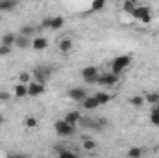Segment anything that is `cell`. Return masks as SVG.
<instances>
[{
    "label": "cell",
    "instance_id": "obj_1",
    "mask_svg": "<svg viewBox=\"0 0 159 158\" xmlns=\"http://www.w3.org/2000/svg\"><path fill=\"white\" fill-rule=\"evenodd\" d=\"M54 130H56V134H57V136L69 138V136H72V134L76 132V125H70L69 121L59 119V121H56V123H54Z\"/></svg>",
    "mask_w": 159,
    "mask_h": 158
},
{
    "label": "cell",
    "instance_id": "obj_2",
    "mask_svg": "<svg viewBox=\"0 0 159 158\" xmlns=\"http://www.w3.org/2000/svg\"><path fill=\"white\" fill-rule=\"evenodd\" d=\"M131 63V56L129 54H122V56H117L113 62H111V73L115 75H120L128 69V65Z\"/></svg>",
    "mask_w": 159,
    "mask_h": 158
},
{
    "label": "cell",
    "instance_id": "obj_3",
    "mask_svg": "<svg viewBox=\"0 0 159 158\" xmlns=\"http://www.w3.org/2000/svg\"><path fill=\"white\" fill-rule=\"evenodd\" d=\"M131 15H133L137 21H141L143 24H150V22H152V13H150V7H148V6H139V7H135V9L131 11Z\"/></svg>",
    "mask_w": 159,
    "mask_h": 158
},
{
    "label": "cell",
    "instance_id": "obj_4",
    "mask_svg": "<svg viewBox=\"0 0 159 158\" xmlns=\"http://www.w3.org/2000/svg\"><path fill=\"white\" fill-rule=\"evenodd\" d=\"M81 77L85 82H89V84H96V80H98V69L94 67V65H87V67H83L81 69Z\"/></svg>",
    "mask_w": 159,
    "mask_h": 158
},
{
    "label": "cell",
    "instance_id": "obj_5",
    "mask_svg": "<svg viewBox=\"0 0 159 158\" xmlns=\"http://www.w3.org/2000/svg\"><path fill=\"white\" fill-rule=\"evenodd\" d=\"M44 91H46V87H44L43 82H37V80L28 82V97H39Z\"/></svg>",
    "mask_w": 159,
    "mask_h": 158
},
{
    "label": "cell",
    "instance_id": "obj_6",
    "mask_svg": "<svg viewBox=\"0 0 159 158\" xmlns=\"http://www.w3.org/2000/svg\"><path fill=\"white\" fill-rule=\"evenodd\" d=\"M119 77H120V75H115V73H106V75L98 77L96 84H100V86H106V87H111V86H115V84L119 82Z\"/></svg>",
    "mask_w": 159,
    "mask_h": 158
},
{
    "label": "cell",
    "instance_id": "obj_7",
    "mask_svg": "<svg viewBox=\"0 0 159 158\" xmlns=\"http://www.w3.org/2000/svg\"><path fill=\"white\" fill-rule=\"evenodd\" d=\"M63 24H65V19H63V17H59V15H57V17H50V19H44V21H43V26H44V28H50V30H59Z\"/></svg>",
    "mask_w": 159,
    "mask_h": 158
},
{
    "label": "cell",
    "instance_id": "obj_8",
    "mask_svg": "<svg viewBox=\"0 0 159 158\" xmlns=\"http://www.w3.org/2000/svg\"><path fill=\"white\" fill-rule=\"evenodd\" d=\"M52 75V67H37V69H34V78L37 80V82H46L48 77Z\"/></svg>",
    "mask_w": 159,
    "mask_h": 158
},
{
    "label": "cell",
    "instance_id": "obj_9",
    "mask_svg": "<svg viewBox=\"0 0 159 158\" xmlns=\"http://www.w3.org/2000/svg\"><path fill=\"white\" fill-rule=\"evenodd\" d=\"M67 95H69V99H72L76 102H81L87 97V91H85V87H72V89H69Z\"/></svg>",
    "mask_w": 159,
    "mask_h": 158
},
{
    "label": "cell",
    "instance_id": "obj_10",
    "mask_svg": "<svg viewBox=\"0 0 159 158\" xmlns=\"http://www.w3.org/2000/svg\"><path fill=\"white\" fill-rule=\"evenodd\" d=\"M81 106H83L85 110L93 112V110H96V108L100 106V102H98V101H96V97L93 95V97H85V99L81 101Z\"/></svg>",
    "mask_w": 159,
    "mask_h": 158
},
{
    "label": "cell",
    "instance_id": "obj_11",
    "mask_svg": "<svg viewBox=\"0 0 159 158\" xmlns=\"http://www.w3.org/2000/svg\"><path fill=\"white\" fill-rule=\"evenodd\" d=\"M19 0H0V13H6V11H13L17 7Z\"/></svg>",
    "mask_w": 159,
    "mask_h": 158
},
{
    "label": "cell",
    "instance_id": "obj_12",
    "mask_svg": "<svg viewBox=\"0 0 159 158\" xmlns=\"http://www.w3.org/2000/svg\"><path fill=\"white\" fill-rule=\"evenodd\" d=\"M46 47H48L46 37H34V39H32V48H34V50H44Z\"/></svg>",
    "mask_w": 159,
    "mask_h": 158
},
{
    "label": "cell",
    "instance_id": "obj_13",
    "mask_svg": "<svg viewBox=\"0 0 159 158\" xmlns=\"http://www.w3.org/2000/svg\"><path fill=\"white\" fill-rule=\"evenodd\" d=\"M15 97L17 99H24V97H28V84H17L15 86Z\"/></svg>",
    "mask_w": 159,
    "mask_h": 158
},
{
    "label": "cell",
    "instance_id": "obj_14",
    "mask_svg": "<svg viewBox=\"0 0 159 158\" xmlns=\"http://www.w3.org/2000/svg\"><path fill=\"white\" fill-rule=\"evenodd\" d=\"M65 121H69L70 125H80V121H81V114H80L78 110H72V112H69V114L65 116Z\"/></svg>",
    "mask_w": 159,
    "mask_h": 158
},
{
    "label": "cell",
    "instance_id": "obj_15",
    "mask_svg": "<svg viewBox=\"0 0 159 158\" xmlns=\"http://www.w3.org/2000/svg\"><path fill=\"white\" fill-rule=\"evenodd\" d=\"M15 45L19 47V48H28V47H32V41H30V37L28 36H19L17 39H15Z\"/></svg>",
    "mask_w": 159,
    "mask_h": 158
},
{
    "label": "cell",
    "instance_id": "obj_16",
    "mask_svg": "<svg viewBox=\"0 0 159 158\" xmlns=\"http://www.w3.org/2000/svg\"><path fill=\"white\" fill-rule=\"evenodd\" d=\"M94 97H96V101L100 102V106H102V104H107V102L113 99V97H111L109 93H106V91H98V93H94Z\"/></svg>",
    "mask_w": 159,
    "mask_h": 158
},
{
    "label": "cell",
    "instance_id": "obj_17",
    "mask_svg": "<svg viewBox=\"0 0 159 158\" xmlns=\"http://www.w3.org/2000/svg\"><path fill=\"white\" fill-rule=\"evenodd\" d=\"M70 48H72V39H69V37H63V39L59 41V50L61 52H70Z\"/></svg>",
    "mask_w": 159,
    "mask_h": 158
},
{
    "label": "cell",
    "instance_id": "obj_18",
    "mask_svg": "<svg viewBox=\"0 0 159 158\" xmlns=\"http://www.w3.org/2000/svg\"><path fill=\"white\" fill-rule=\"evenodd\" d=\"M56 151H57V155H59L61 158H76V153H72V151H69V149H63V147H57Z\"/></svg>",
    "mask_w": 159,
    "mask_h": 158
},
{
    "label": "cell",
    "instance_id": "obj_19",
    "mask_svg": "<svg viewBox=\"0 0 159 158\" xmlns=\"http://www.w3.org/2000/svg\"><path fill=\"white\" fill-rule=\"evenodd\" d=\"M129 102H131L133 106H139V108H141L146 101H144V97H143V95H133V97L129 99Z\"/></svg>",
    "mask_w": 159,
    "mask_h": 158
},
{
    "label": "cell",
    "instance_id": "obj_20",
    "mask_svg": "<svg viewBox=\"0 0 159 158\" xmlns=\"http://www.w3.org/2000/svg\"><path fill=\"white\" fill-rule=\"evenodd\" d=\"M104 7H106V0H93V4H91L93 11H102Z\"/></svg>",
    "mask_w": 159,
    "mask_h": 158
},
{
    "label": "cell",
    "instance_id": "obj_21",
    "mask_svg": "<svg viewBox=\"0 0 159 158\" xmlns=\"http://www.w3.org/2000/svg\"><path fill=\"white\" fill-rule=\"evenodd\" d=\"M144 101L150 102V104H157L159 102V93H148V95H144Z\"/></svg>",
    "mask_w": 159,
    "mask_h": 158
},
{
    "label": "cell",
    "instance_id": "obj_22",
    "mask_svg": "<svg viewBox=\"0 0 159 158\" xmlns=\"http://www.w3.org/2000/svg\"><path fill=\"white\" fill-rule=\"evenodd\" d=\"M20 34H22V36H28V37H32V36L35 34V26H30V24H26V26H22Z\"/></svg>",
    "mask_w": 159,
    "mask_h": 158
},
{
    "label": "cell",
    "instance_id": "obj_23",
    "mask_svg": "<svg viewBox=\"0 0 159 158\" xmlns=\"http://www.w3.org/2000/svg\"><path fill=\"white\" fill-rule=\"evenodd\" d=\"M15 39H17V36H13V34H4L2 36V43L4 45H15Z\"/></svg>",
    "mask_w": 159,
    "mask_h": 158
},
{
    "label": "cell",
    "instance_id": "obj_24",
    "mask_svg": "<svg viewBox=\"0 0 159 158\" xmlns=\"http://www.w3.org/2000/svg\"><path fill=\"white\" fill-rule=\"evenodd\" d=\"M150 123L156 125V126H159V110H156V108L150 112Z\"/></svg>",
    "mask_w": 159,
    "mask_h": 158
},
{
    "label": "cell",
    "instance_id": "obj_25",
    "mask_svg": "<svg viewBox=\"0 0 159 158\" xmlns=\"http://www.w3.org/2000/svg\"><path fill=\"white\" fill-rule=\"evenodd\" d=\"M141 155H143V149H139V147H133V149L128 151V156L129 158H139Z\"/></svg>",
    "mask_w": 159,
    "mask_h": 158
},
{
    "label": "cell",
    "instance_id": "obj_26",
    "mask_svg": "<svg viewBox=\"0 0 159 158\" xmlns=\"http://www.w3.org/2000/svg\"><path fill=\"white\" fill-rule=\"evenodd\" d=\"M137 7V2H124V11L131 15V11Z\"/></svg>",
    "mask_w": 159,
    "mask_h": 158
},
{
    "label": "cell",
    "instance_id": "obj_27",
    "mask_svg": "<svg viewBox=\"0 0 159 158\" xmlns=\"http://www.w3.org/2000/svg\"><path fill=\"white\" fill-rule=\"evenodd\" d=\"M83 149H85V151H94V149H96V143H94L93 140H85V141H83Z\"/></svg>",
    "mask_w": 159,
    "mask_h": 158
},
{
    "label": "cell",
    "instance_id": "obj_28",
    "mask_svg": "<svg viewBox=\"0 0 159 158\" xmlns=\"http://www.w3.org/2000/svg\"><path fill=\"white\" fill-rule=\"evenodd\" d=\"M11 54V45H0V56H9Z\"/></svg>",
    "mask_w": 159,
    "mask_h": 158
},
{
    "label": "cell",
    "instance_id": "obj_29",
    "mask_svg": "<svg viewBox=\"0 0 159 158\" xmlns=\"http://www.w3.org/2000/svg\"><path fill=\"white\" fill-rule=\"evenodd\" d=\"M37 125H39V123H37V119L35 117H28L26 119V126H28V128H37Z\"/></svg>",
    "mask_w": 159,
    "mask_h": 158
},
{
    "label": "cell",
    "instance_id": "obj_30",
    "mask_svg": "<svg viewBox=\"0 0 159 158\" xmlns=\"http://www.w3.org/2000/svg\"><path fill=\"white\" fill-rule=\"evenodd\" d=\"M19 80H20L22 84H28V82H30V75H28V73H20Z\"/></svg>",
    "mask_w": 159,
    "mask_h": 158
},
{
    "label": "cell",
    "instance_id": "obj_31",
    "mask_svg": "<svg viewBox=\"0 0 159 158\" xmlns=\"http://www.w3.org/2000/svg\"><path fill=\"white\" fill-rule=\"evenodd\" d=\"M7 101H9V93L0 91V102H7Z\"/></svg>",
    "mask_w": 159,
    "mask_h": 158
},
{
    "label": "cell",
    "instance_id": "obj_32",
    "mask_svg": "<svg viewBox=\"0 0 159 158\" xmlns=\"http://www.w3.org/2000/svg\"><path fill=\"white\" fill-rule=\"evenodd\" d=\"M4 121H6V119H4V116H2V114H0V125H4Z\"/></svg>",
    "mask_w": 159,
    "mask_h": 158
},
{
    "label": "cell",
    "instance_id": "obj_33",
    "mask_svg": "<svg viewBox=\"0 0 159 158\" xmlns=\"http://www.w3.org/2000/svg\"><path fill=\"white\" fill-rule=\"evenodd\" d=\"M154 108H156V110H159V102H157V104H154Z\"/></svg>",
    "mask_w": 159,
    "mask_h": 158
},
{
    "label": "cell",
    "instance_id": "obj_34",
    "mask_svg": "<svg viewBox=\"0 0 159 158\" xmlns=\"http://www.w3.org/2000/svg\"><path fill=\"white\" fill-rule=\"evenodd\" d=\"M122 2H137V0H122Z\"/></svg>",
    "mask_w": 159,
    "mask_h": 158
}]
</instances>
